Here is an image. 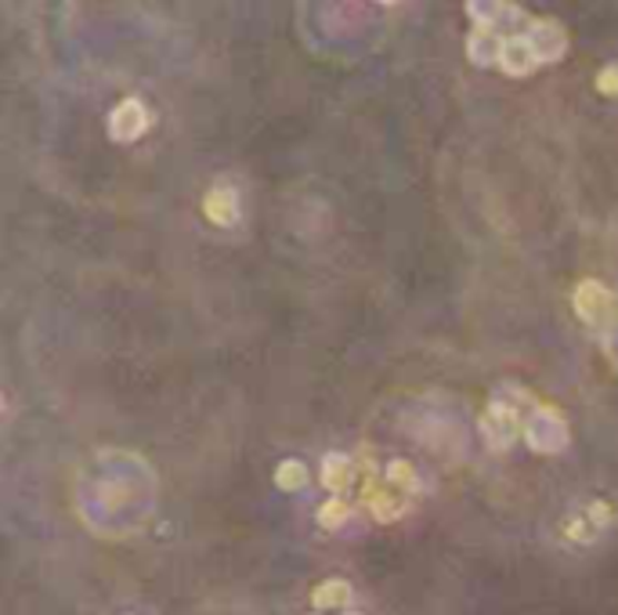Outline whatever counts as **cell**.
Returning a JSON list of instances; mask_svg holds the SVG:
<instances>
[{
  "instance_id": "cell-1",
  "label": "cell",
  "mask_w": 618,
  "mask_h": 615,
  "mask_svg": "<svg viewBox=\"0 0 618 615\" xmlns=\"http://www.w3.org/2000/svg\"><path fill=\"white\" fill-rule=\"evenodd\" d=\"M571 304H575V315H579L589 330H604V333L615 330V319H618L615 293L604 283H597V279H582L571 293Z\"/></svg>"
},
{
  "instance_id": "cell-2",
  "label": "cell",
  "mask_w": 618,
  "mask_h": 615,
  "mask_svg": "<svg viewBox=\"0 0 618 615\" xmlns=\"http://www.w3.org/2000/svg\"><path fill=\"white\" fill-rule=\"evenodd\" d=\"M521 438H525L528 450H536V453H560L568 445V424L554 405L536 402L531 405V413L525 416Z\"/></svg>"
},
{
  "instance_id": "cell-3",
  "label": "cell",
  "mask_w": 618,
  "mask_h": 615,
  "mask_svg": "<svg viewBox=\"0 0 618 615\" xmlns=\"http://www.w3.org/2000/svg\"><path fill=\"white\" fill-rule=\"evenodd\" d=\"M521 431H525V416L517 410V402H510L507 395L492 399V405L482 416V435H485L488 450H496V453L510 450V445L521 438Z\"/></svg>"
},
{
  "instance_id": "cell-4",
  "label": "cell",
  "mask_w": 618,
  "mask_h": 615,
  "mask_svg": "<svg viewBox=\"0 0 618 615\" xmlns=\"http://www.w3.org/2000/svg\"><path fill=\"white\" fill-rule=\"evenodd\" d=\"M525 40L531 44V51H536L539 65H543V62H557L560 54H565V48H568V33H565V26L554 22V19H528V26H525Z\"/></svg>"
},
{
  "instance_id": "cell-5",
  "label": "cell",
  "mask_w": 618,
  "mask_h": 615,
  "mask_svg": "<svg viewBox=\"0 0 618 615\" xmlns=\"http://www.w3.org/2000/svg\"><path fill=\"white\" fill-rule=\"evenodd\" d=\"M145 128H149V109L138 98H128V102H120L109 113V134L116 142H134V138L145 134Z\"/></svg>"
},
{
  "instance_id": "cell-6",
  "label": "cell",
  "mask_w": 618,
  "mask_h": 615,
  "mask_svg": "<svg viewBox=\"0 0 618 615\" xmlns=\"http://www.w3.org/2000/svg\"><path fill=\"white\" fill-rule=\"evenodd\" d=\"M536 65H539V59H536V51H531V44L525 40V33L503 37V54H499L503 73H507V77H528Z\"/></svg>"
},
{
  "instance_id": "cell-7",
  "label": "cell",
  "mask_w": 618,
  "mask_h": 615,
  "mask_svg": "<svg viewBox=\"0 0 618 615\" xmlns=\"http://www.w3.org/2000/svg\"><path fill=\"white\" fill-rule=\"evenodd\" d=\"M362 500H365V507H369V514L376 522H398L402 514H405V500H398L395 493H391V488H384V485H376L373 478L365 482V488H362Z\"/></svg>"
},
{
  "instance_id": "cell-8",
  "label": "cell",
  "mask_w": 618,
  "mask_h": 615,
  "mask_svg": "<svg viewBox=\"0 0 618 615\" xmlns=\"http://www.w3.org/2000/svg\"><path fill=\"white\" fill-rule=\"evenodd\" d=\"M203 214L210 225H217V229H229L239 221V195L235 189H224L217 185L214 192H206V200H203Z\"/></svg>"
},
{
  "instance_id": "cell-9",
  "label": "cell",
  "mask_w": 618,
  "mask_h": 615,
  "mask_svg": "<svg viewBox=\"0 0 618 615\" xmlns=\"http://www.w3.org/2000/svg\"><path fill=\"white\" fill-rule=\"evenodd\" d=\"M499 54H503V37L496 30H482V26H474L470 37H467V59L474 65H499Z\"/></svg>"
},
{
  "instance_id": "cell-10",
  "label": "cell",
  "mask_w": 618,
  "mask_h": 615,
  "mask_svg": "<svg viewBox=\"0 0 618 615\" xmlns=\"http://www.w3.org/2000/svg\"><path fill=\"white\" fill-rule=\"evenodd\" d=\"M351 482H355V464H351L344 453H330L322 460V485H326L333 496H341Z\"/></svg>"
},
{
  "instance_id": "cell-11",
  "label": "cell",
  "mask_w": 618,
  "mask_h": 615,
  "mask_svg": "<svg viewBox=\"0 0 618 615\" xmlns=\"http://www.w3.org/2000/svg\"><path fill=\"white\" fill-rule=\"evenodd\" d=\"M351 601V586L344 579H326V583H318L315 591H312V605L318 612H326V608H344Z\"/></svg>"
},
{
  "instance_id": "cell-12",
  "label": "cell",
  "mask_w": 618,
  "mask_h": 615,
  "mask_svg": "<svg viewBox=\"0 0 618 615\" xmlns=\"http://www.w3.org/2000/svg\"><path fill=\"white\" fill-rule=\"evenodd\" d=\"M275 485L283 488V493H301L307 485V467L301 460H283V464L275 467Z\"/></svg>"
},
{
  "instance_id": "cell-13",
  "label": "cell",
  "mask_w": 618,
  "mask_h": 615,
  "mask_svg": "<svg viewBox=\"0 0 618 615\" xmlns=\"http://www.w3.org/2000/svg\"><path fill=\"white\" fill-rule=\"evenodd\" d=\"M560 536L571 540V543H594L600 533L589 525L586 511H579V514H565V518H560Z\"/></svg>"
},
{
  "instance_id": "cell-14",
  "label": "cell",
  "mask_w": 618,
  "mask_h": 615,
  "mask_svg": "<svg viewBox=\"0 0 618 615\" xmlns=\"http://www.w3.org/2000/svg\"><path fill=\"white\" fill-rule=\"evenodd\" d=\"M347 514H351L347 500H344V496H330V500L318 507V525H322V528H341V525L347 522Z\"/></svg>"
},
{
  "instance_id": "cell-15",
  "label": "cell",
  "mask_w": 618,
  "mask_h": 615,
  "mask_svg": "<svg viewBox=\"0 0 618 615\" xmlns=\"http://www.w3.org/2000/svg\"><path fill=\"white\" fill-rule=\"evenodd\" d=\"M586 518H589V525L597 528V533H604V528H611L618 522V511H615V503H608V500H594L586 507Z\"/></svg>"
},
{
  "instance_id": "cell-16",
  "label": "cell",
  "mask_w": 618,
  "mask_h": 615,
  "mask_svg": "<svg viewBox=\"0 0 618 615\" xmlns=\"http://www.w3.org/2000/svg\"><path fill=\"white\" fill-rule=\"evenodd\" d=\"M387 482H391V488H416L419 485L416 467L409 464V460H391V464H387Z\"/></svg>"
},
{
  "instance_id": "cell-17",
  "label": "cell",
  "mask_w": 618,
  "mask_h": 615,
  "mask_svg": "<svg viewBox=\"0 0 618 615\" xmlns=\"http://www.w3.org/2000/svg\"><path fill=\"white\" fill-rule=\"evenodd\" d=\"M597 91H600V94H608V98L618 94V62L604 65L600 73H597Z\"/></svg>"
},
{
  "instance_id": "cell-18",
  "label": "cell",
  "mask_w": 618,
  "mask_h": 615,
  "mask_svg": "<svg viewBox=\"0 0 618 615\" xmlns=\"http://www.w3.org/2000/svg\"><path fill=\"white\" fill-rule=\"evenodd\" d=\"M347 615H358V612H347Z\"/></svg>"
}]
</instances>
